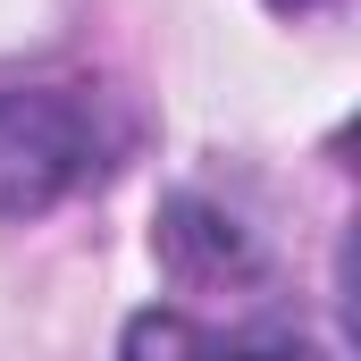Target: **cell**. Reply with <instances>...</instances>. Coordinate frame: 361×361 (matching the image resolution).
Masks as SVG:
<instances>
[{"mask_svg": "<svg viewBox=\"0 0 361 361\" xmlns=\"http://www.w3.org/2000/svg\"><path fill=\"white\" fill-rule=\"evenodd\" d=\"M109 169V126L68 85H0V219H42Z\"/></svg>", "mask_w": 361, "mask_h": 361, "instance_id": "1", "label": "cell"}, {"mask_svg": "<svg viewBox=\"0 0 361 361\" xmlns=\"http://www.w3.org/2000/svg\"><path fill=\"white\" fill-rule=\"evenodd\" d=\"M118 361H336V353L294 345V336L252 345V336H219V328H202V319H185V311H143V319H126Z\"/></svg>", "mask_w": 361, "mask_h": 361, "instance_id": "2", "label": "cell"}, {"mask_svg": "<svg viewBox=\"0 0 361 361\" xmlns=\"http://www.w3.org/2000/svg\"><path fill=\"white\" fill-rule=\"evenodd\" d=\"M277 17H311V8H328V0H269Z\"/></svg>", "mask_w": 361, "mask_h": 361, "instance_id": "3", "label": "cell"}]
</instances>
